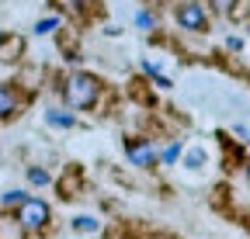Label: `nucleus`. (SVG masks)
I'll return each instance as SVG.
<instances>
[{
  "label": "nucleus",
  "mask_w": 250,
  "mask_h": 239,
  "mask_svg": "<svg viewBox=\"0 0 250 239\" xmlns=\"http://www.w3.org/2000/svg\"><path fill=\"white\" fill-rule=\"evenodd\" d=\"M66 97L73 108H87L94 104V97H98V80L87 76V73H77L70 83H66Z\"/></svg>",
  "instance_id": "2"
},
{
  "label": "nucleus",
  "mask_w": 250,
  "mask_h": 239,
  "mask_svg": "<svg viewBox=\"0 0 250 239\" xmlns=\"http://www.w3.org/2000/svg\"><path fill=\"white\" fill-rule=\"evenodd\" d=\"M45 122H49V125H56V129H70V125H73V114H62V111H49V114H45Z\"/></svg>",
  "instance_id": "7"
},
{
  "label": "nucleus",
  "mask_w": 250,
  "mask_h": 239,
  "mask_svg": "<svg viewBox=\"0 0 250 239\" xmlns=\"http://www.w3.org/2000/svg\"><path fill=\"white\" fill-rule=\"evenodd\" d=\"M18 222L24 232H35V229H45L49 225V204L39 201V198H24L18 204Z\"/></svg>",
  "instance_id": "1"
},
{
  "label": "nucleus",
  "mask_w": 250,
  "mask_h": 239,
  "mask_svg": "<svg viewBox=\"0 0 250 239\" xmlns=\"http://www.w3.org/2000/svg\"><path fill=\"white\" fill-rule=\"evenodd\" d=\"M52 28H56V18H45V21H39V24H35V32H39V35H49Z\"/></svg>",
  "instance_id": "12"
},
{
  "label": "nucleus",
  "mask_w": 250,
  "mask_h": 239,
  "mask_svg": "<svg viewBox=\"0 0 250 239\" xmlns=\"http://www.w3.org/2000/svg\"><path fill=\"white\" fill-rule=\"evenodd\" d=\"M177 24L188 28V32H205L208 21H205V7L198 4V0H188V4L177 7Z\"/></svg>",
  "instance_id": "3"
},
{
  "label": "nucleus",
  "mask_w": 250,
  "mask_h": 239,
  "mask_svg": "<svg viewBox=\"0 0 250 239\" xmlns=\"http://www.w3.org/2000/svg\"><path fill=\"white\" fill-rule=\"evenodd\" d=\"M24 198H28L24 191H7V194H4V208H18Z\"/></svg>",
  "instance_id": "9"
},
{
  "label": "nucleus",
  "mask_w": 250,
  "mask_h": 239,
  "mask_svg": "<svg viewBox=\"0 0 250 239\" xmlns=\"http://www.w3.org/2000/svg\"><path fill=\"white\" fill-rule=\"evenodd\" d=\"M212 7H215V14H229L236 7V0H212Z\"/></svg>",
  "instance_id": "10"
},
{
  "label": "nucleus",
  "mask_w": 250,
  "mask_h": 239,
  "mask_svg": "<svg viewBox=\"0 0 250 239\" xmlns=\"http://www.w3.org/2000/svg\"><path fill=\"white\" fill-rule=\"evenodd\" d=\"M136 24H139V28H146V32H149V28H153L156 21H153V14H146V11H143V14L136 18Z\"/></svg>",
  "instance_id": "14"
},
{
  "label": "nucleus",
  "mask_w": 250,
  "mask_h": 239,
  "mask_svg": "<svg viewBox=\"0 0 250 239\" xmlns=\"http://www.w3.org/2000/svg\"><path fill=\"white\" fill-rule=\"evenodd\" d=\"M14 108H18V97H14V91H7V87H0V118L14 114Z\"/></svg>",
  "instance_id": "6"
},
{
  "label": "nucleus",
  "mask_w": 250,
  "mask_h": 239,
  "mask_svg": "<svg viewBox=\"0 0 250 239\" xmlns=\"http://www.w3.org/2000/svg\"><path fill=\"white\" fill-rule=\"evenodd\" d=\"M177 156H181V146H167L164 149V163H174Z\"/></svg>",
  "instance_id": "13"
},
{
  "label": "nucleus",
  "mask_w": 250,
  "mask_h": 239,
  "mask_svg": "<svg viewBox=\"0 0 250 239\" xmlns=\"http://www.w3.org/2000/svg\"><path fill=\"white\" fill-rule=\"evenodd\" d=\"M28 181H31V184H49V173L35 166V170H28Z\"/></svg>",
  "instance_id": "11"
},
{
  "label": "nucleus",
  "mask_w": 250,
  "mask_h": 239,
  "mask_svg": "<svg viewBox=\"0 0 250 239\" xmlns=\"http://www.w3.org/2000/svg\"><path fill=\"white\" fill-rule=\"evenodd\" d=\"M0 45H4V32H0Z\"/></svg>",
  "instance_id": "15"
},
{
  "label": "nucleus",
  "mask_w": 250,
  "mask_h": 239,
  "mask_svg": "<svg viewBox=\"0 0 250 239\" xmlns=\"http://www.w3.org/2000/svg\"><path fill=\"white\" fill-rule=\"evenodd\" d=\"M21 222L18 219H0V239H21Z\"/></svg>",
  "instance_id": "5"
},
{
  "label": "nucleus",
  "mask_w": 250,
  "mask_h": 239,
  "mask_svg": "<svg viewBox=\"0 0 250 239\" xmlns=\"http://www.w3.org/2000/svg\"><path fill=\"white\" fill-rule=\"evenodd\" d=\"M73 229H77V232H98V219H90V215H77V219H73Z\"/></svg>",
  "instance_id": "8"
},
{
  "label": "nucleus",
  "mask_w": 250,
  "mask_h": 239,
  "mask_svg": "<svg viewBox=\"0 0 250 239\" xmlns=\"http://www.w3.org/2000/svg\"><path fill=\"white\" fill-rule=\"evenodd\" d=\"M129 156H132V163H136V166H153V160H156L153 146H149V142H143V139H132V142H129Z\"/></svg>",
  "instance_id": "4"
}]
</instances>
